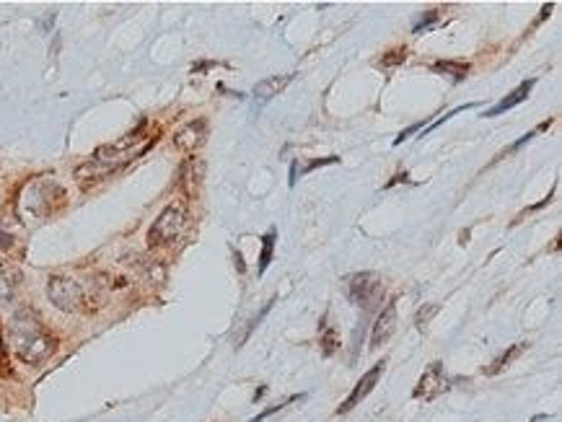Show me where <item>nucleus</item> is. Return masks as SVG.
Returning a JSON list of instances; mask_svg holds the SVG:
<instances>
[{
	"label": "nucleus",
	"mask_w": 562,
	"mask_h": 422,
	"mask_svg": "<svg viewBox=\"0 0 562 422\" xmlns=\"http://www.w3.org/2000/svg\"><path fill=\"white\" fill-rule=\"evenodd\" d=\"M337 161H340V158H337V156H329V158H319V161H311V164H308V166L304 168L301 174H308V171H314V168H319V166H329V164H337Z\"/></svg>",
	"instance_id": "nucleus-23"
},
{
	"label": "nucleus",
	"mask_w": 562,
	"mask_h": 422,
	"mask_svg": "<svg viewBox=\"0 0 562 422\" xmlns=\"http://www.w3.org/2000/svg\"><path fill=\"white\" fill-rule=\"evenodd\" d=\"M423 128V125H420V122H417V125H412V128H407V130H402V132H399V138L394 140V146H402V143H405L407 138H410V135H412V132H417V130Z\"/></svg>",
	"instance_id": "nucleus-24"
},
{
	"label": "nucleus",
	"mask_w": 562,
	"mask_h": 422,
	"mask_svg": "<svg viewBox=\"0 0 562 422\" xmlns=\"http://www.w3.org/2000/svg\"><path fill=\"white\" fill-rule=\"evenodd\" d=\"M187 223H189L187 207L182 205V202H171V205L153 220V226H150L148 231V246L156 249V246H166L171 244V241H177L179 236L184 234Z\"/></svg>",
	"instance_id": "nucleus-4"
},
{
	"label": "nucleus",
	"mask_w": 562,
	"mask_h": 422,
	"mask_svg": "<svg viewBox=\"0 0 562 422\" xmlns=\"http://www.w3.org/2000/svg\"><path fill=\"white\" fill-rule=\"evenodd\" d=\"M552 10H554V3H547V6H544V8H542V13H539V21L547 19V16L552 13Z\"/></svg>",
	"instance_id": "nucleus-26"
},
{
	"label": "nucleus",
	"mask_w": 562,
	"mask_h": 422,
	"mask_svg": "<svg viewBox=\"0 0 562 422\" xmlns=\"http://www.w3.org/2000/svg\"><path fill=\"white\" fill-rule=\"evenodd\" d=\"M340 342H337V334L335 329H329L326 322H322V353L324 355H335Z\"/></svg>",
	"instance_id": "nucleus-17"
},
{
	"label": "nucleus",
	"mask_w": 562,
	"mask_h": 422,
	"mask_svg": "<svg viewBox=\"0 0 562 422\" xmlns=\"http://www.w3.org/2000/svg\"><path fill=\"white\" fill-rule=\"evenodd\" d=\"M0 363H6V347H3V340H0Z\"/></svg>",
	"instance_id": "nucleus-28"
},
{
	"label": "nucleus",
	"mask_w": 562,
	"mask_h": 422,
	"mask_svg": "<svg viewBox=\"0 0 562 422\" xmlns=\"http://www.w3.org/2000/svg\"><path fill=\"white\" fill-rule=\"evenodd\" d=\"M55 344H58L55 337L44 329V324L34 311L21 308L13 314V319H10V347L26 365L44 363L55 353Z\"/></svg>",
	"instance_id": "nucleus-1"
},
{
	"label": "nucleus",
	"mask_w": 562,
	"mask_h": 422,
	"mask_svg": "<svg viewBox=\"0 0 562 422\" xmlns=\"http://www.w3.org/2000/svg\"><path fill=\"white\" fill-rule=\"evenodd\" d=\"M267 394V389L262 386V389H256V394H254V402H259V396H265Z\"/></svg>",
	"instance_id": "nucleus-27"
},
{
	"label": "nucleus",
	"mask_w": 562,
	"mask_h": 422,
	"mask_svg": "<svg viewBox=\"0 0 562 422\" xmlns=\"http://www.w3.org/2000/svg\"><path fill=\"white\" fill-rule=\"evenodd\" d=\"M526 347H529V344H526V342H518V344H513L511 350H505V353L500 355V358H498V360H495L493 365H490V368H484V373H487V376H495V373H500V371H503V368H508V365H511L513 360H516V358H518V355H521L523 350H526Z\"/></svg>",
	"instance_id": "nucleus-15"
},
{
	"label": "nucleus",
	"mask_w": 562,
	"mask_h": 422,
	"mask_svg": "<svg viewBox=\"0 0 562 422\" xmlns=\"http://www.w3.org/2000/svg\"><path fill=\"white\" fill-rule=\"evenodd\" d=\"M381 373H384V360H381V363H376L374 368L368 371V373H363V378H360V381L355 383V389H353V394H350V396H347L345 402H342V404H340V407H337V414H347V412H350V410H355L358 404L363 402L365 396H368V394H371V392H374V389H376V383H378Z\"/></svg>",
	"instance_id": "nucleus-7"
},
{
	"label": "nucleus",
	"mask_w": 562,
	"mask_h": 422,
	"mask_svg": "<svg viewBox=\"0 0 562 422\" xmlns=\"http://www.w3.org/2000/svg\"><path fill=\"white\" fill-rule=\"evenodd\" d=\"M435 314H438V304H430L428 308H420V311H417V316H414V324L423 329V326L428 324Z\"/></svg>",
	"instance_id": "nucleus-22"
},
{
	"label": "nucleus",
	"mask_w": 562,
	"mask_h": 422,
	"mask_svg": "<svg viewBox=\"0 0 562 422\" xmlns=\"http://www.w3.org/2000/svg\"><path fill=\"white\" fill-rule=\"evenodd\" d=\"M407 60V49H394V52H389V55H384L381 58V68H396V65H402Z\"/></svg>",
	"instance_id": "nucleus-20"
},
{
	"label": "nucleus",
	"mask_w": 562,
	"mask_h": 422,
	"mask_svg": "<svg viewBox=\"0 0 562 422\" xmlns=\"http://www.w3.org/2000/svg\"><path fill=\"white\" fill-rule=\"evenodd\" d=\"M10 246H13V236L0 231V249H10Z\"/></svg>",
	"instance_id": "nucleus-25"
},
{
	"label": "nucleus",
	"mask_w": 562,
	"mask_h": 422,
	"mask_svg": "<svg viewBox=\"0 0 562 422\" xmlns=\"http://www.w3.org/2000/svg\"><path fill=\"white\" fill-rule=\"evenodd\" d=\"M207 138V122L205 119H192V122H187L184 128H179L177 132H174V146L179 148V150H195V148L202 146V140Z\"/></svg>",
	"instance_id": "nucleus-8"
},
{
	"label": "nucleus",
	"mask_w": 562,
	"mask_h": 422,
	"mask_svg": "<svg viewBox=\"0 0 562 422\" xmlns=\"http://www.w3.org/2000/svg\"><path fill=\"white\" fill-rule=\"evenodd\" d=\"M534 83H536V80H534V78L523 80V83H521V86H518V89H513L511 94H508V96L503 98V101H498V104H495L493 109H487V112H484L482 117H498V114H503V112H508V109L518 107L521 101H526V98H529V94H532V89H534Z\"/></svg>",
	"instance_id": "nucleus-10"
},
{
	"label": "nucleus",
	"mask_w": 562,
	"mask_h": 422,
	"mask_svg": "<svg viewBox=\"0 0 562 422\" xmlns=\"http://www.w3.org/2000/svg\"><path fill=\"white\" fill-rule=\"evenodd\" d=\"M275 228H270L265 236H262V252H259V262H256V275L262 277L267 272V267L272 262V254H275Z\"/></svg>",
	"instance_id": "nucleus-13"
},
{
	"label": "nucleus",
	"mask_w": 562,
	"mask_h": 422,
	"mask_svg": "<svg viewBox=\"0 0 562 422\" xmlns=\"http://www.w3.org/2000/svg\"><path fill=\"white\" fill-rule=\"evenodd\" d=\"M342 290L347 301L363 311H374L384 301V280L378 272H353L342 280Z\"/></svg>",
	"instance_id": "nucleus-3"
},
{
	"label": "nucleus",
	"mask_w": 562,
	"mask_h": 422,
	"mask_svg": "<svg viewBox=\"0 0 562 422\" xmlns=\"http://www.w3.org/2000/svg\"><path fill=\"white\" fill-rule=\"evenodd\" d=\"M444 392H448V376H446L444 363H441V360H435V363L428 365V368H425V373L420 376V381H417V386H414L412 396H414V399H425V402H430V399L441 396Z\"/></svg>",
	"instance_id": "nucleus-6"
},
{
	"label": "nucleus",
	"mask_w": 562,
	"mask_h": 422,
	"mask_svg": "<svg viewBox=\"0 0 562 422\" xmlns=\"http://www.w3.org/2000/svg\"><path fill=\"white\" fill-rule=\"evenodd\" d=\"M19 285H21L19 270H3L0 272V301L10 304L16 298V293H19Z\"/></svg>",
	"instance_id": "nucleus-12"
},
{
	"label": "nucleus",
	"mask_w": 562,
	"mask_h": 422,
	"mask_svg": "<svg viewBox=\"0 0 562 422\" xmlns=\"http://www.w3.org/2000/svg\"><path fill=\"white\" fill-rule=\"evenodd\" d=\"M396 329V306L394 301L384 306V311L378 314L374 324V332H371V350H378L381 344H386L392 340V334Z\"/></svg>",
	"instance_id": "nucleus-9"
},
{
	"label": "nucleus",
	"mask_w": 562,
	"mask_h": 422,
	"mask_svg": "<svg viewBox=\"0 0 562 422\" xmlns=\"http://www.w3.org/2000/svg\"><path fill=\"white\" fill-rule=\"evenodd\" d=\"M472 107H477V104H462V107H456V109H451V112H446V114H444V117H441V119H438V122H433L430 128H425V132H423V135H420V138H425L428 132H433L435 128H441L444 122H448V119H451V117H456L459 112H466V109H472Z\"/></svg>",
	"instance_id": "nucleus-21"
},
{
	"label": "nucleus",
	"mask_w": 562,
	"mask_h": 422,
	"mask_svg": "<svg viewBox=\"0 0 562 422\" xmlns=\"http://www.w3.org/2000/svg\"><path fill=\"white\" fill-rule=\"evenodd\" d=\"M290 80H293V73H288V76H270V78L259 80L252 94H254L259 101H270V98L277 96L280 91L286 89Z\"/></svg>",
	"instance_id": "nucleus-11"
},
{
	"label": "nucleus",
	"mask_w": 562,
	"mask_h": 422,
	"mask_svg": "<svg viewBox=\"0 0 562 422\" xmlns=\"http://www.w3.org/2000/svg\"><path fill=\"white\" fill-rule=\"evenodd\" d=\"M272 304H275V298H270V301H267V304L262 306V311H259V314H256L254 319H252V322H249V324H247V329H244V334H241V337H238V340H236V347H241V344L247 342V337H249V334H252V332H254V329H256V326L262 324V319H265V316H267V311H270V308H272Z\"/></svg>",
	"instance_id": "nucleus-16"
},
{
	"label": "nucleus",
	"mask_w": 562,
	"mask_h": 422,
	"mask_svg": "<svg viewBox=\"0 0 562 422\" xmlns=\"http://www.w3.org/2000/svg\"><path fill=\"white\" fill-rule=\"evenodd\" d=\"M435 21H438V10H428V13H423V16L412 24V34H423V31H428L430 26H435Z\"/></svg>",
	"instance_id": "nucleus-19"
},
{
	"label": "nucleus",
	"mask_w": 562,
	"mask_h": 422,
	"mask_svg": "<svg viewBox=\"0 0 562 422\" xmlns=\"http://www.w3.org/2000/svg\"><path fill=\"white\" fill-rule=\"evenodd\" d=\"M433 70L435 73H444V76H451L456 83H462L466 78V73H469V65L466 62H456V60H438V62H433Z\"/></svg>",
	"instance_id": "nucleus-14"
},
{
	"label": "nucleus",
	"mask_w": 562,
	"mask_h": 422,
	"mask_svg": "<svg viewBox=\"0 0 562 422\" xmlns=\"http://www.w3.org/2000/svg\"><path fill=\"white\" fill-rule=\"evenodd\" d=\"M138 135H140V130H135V132H130L128 138L114 143V146L99 148L83 166L76 168V179L83 182V184H86V182H99V179L109 177L112 171H117V168H122L125 164H130L132 158L138 156V150H132V146L138 143Z\"/></svg>",
	"instance_id": "nucleus-2"
},
{
	"label": "nucleus",
	"mask_w": 562,
	"mask_h": 422,
	"mask_svg": "<svg viewBox=\"0 0 562 422\" xmlns=\"http://www.w3.org/2000/svg\"><path fill=\"white\" fill-rule=\"evenodd\" d=\"M47 298H50V304L55 308L65 311V314H73V311H78L80 306H83L86 293H83L80 283H76V280L62 275H52L47 280Z\"/></svg>",
	"instance_id": "nucleus-5"
},
{
	"label": "nucleus",
	"mask_w": 562,
	"mask_h": 422,
	"mask_svg": "<svg viewBox=\"0 0 562 422\" xmlns=\"http://www.w3.org/2000/svg\"><path fill=\"white\" fill-rule=\"evenodd\" d=\"M301 399H306V394H296V396H290V399H286L283 404H275V407H270V410H265V412H259L256 417H252L249 422H262V420H267L270 414H277L280 410H286L288 404H293V402H301Z\"/></svg>",
	"instance_id": "nucleus-18"
}]
</instances>
